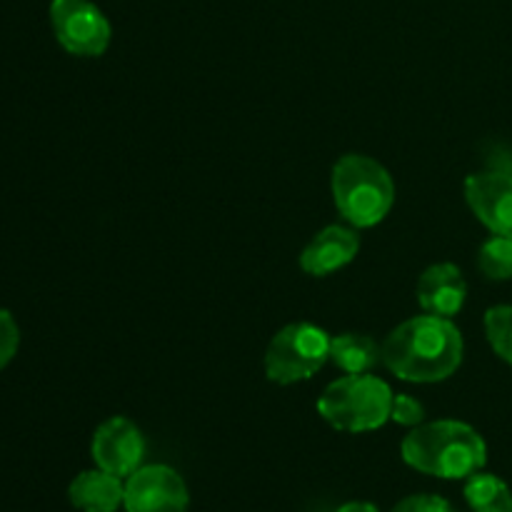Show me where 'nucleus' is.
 <instances>
[{"label": "nucleus", "mask_w": 512, "mask_h": 512, "mask_svg": "<svg viewBox=\"0 0 512 512\" xmlns=\"http://www.w3.org/2000/svg\"><path fill=\"white\" fill-rule=\"evenodd\" d=\"M393 390L375 375H345L325 388L318 413L328 425L343 433H370L390 420Z\"/></svg>", "instance_id": "nucleus-4"}, {"label": "nucleus", "mask_w": 512, "mask_h": 512, "mask_svg": "<svg viewBox=\"0 0 512 512\" xmlns=\"http://www.w3.org/2000/svg\"><path fill=\"white\" fill-rule=\"evenodd\" d=\"M390 420L398 425H405V428H418L425 420L423 403H418L410 395H395L393 408H390Z\"/></svg>", "instance_id": "nucleus-18"}, {"label": "nucleus", "mask_w": 512, "mask_h": 512, "mask_svg": "<svg viewBox=\"0 0 512 512\" xmlns=\"http://www.w3.org/2000/svg\"><path fill=\"white\" fill-rule=\"evenodd\" d=\"M335 512H380L373 503H363V500H353V503L340 505Z\"/></svg>", "instance_id": "nucleus-20"}, {"label": "nucleus", "mask_w": 512, "mask_h": 512, "mask_svg": "<svg viewBox=\"0 0 512 512\" xmlns=\"http://www.w3.org/2000/svg\"><path fill=\"white\" fill-rule=\"evenodd\" d=\"M393 512H455L450 508V503L440 495L420 493V495H408V498L400 500L395 505Z\"/></svg>", "instance_id": "nucleus-19"}, {"label": "nucleus", "mask_w": 512, "mask_h": 512, "mask_svg": "<svg viewBox=\"0 0 512 512\" xmlns=\"http://www.w3.org/2000/svg\"><path fill=\"white\" fill-rule=\"evenodd\" d=\"M358 250L360 238L353 228L328 225L305 245L303 255H300V268L313 278H325V275L353 263Z\"/></svg>", "instance_id": "nucleus-10"}, {"label": "nucleus", "mask_w": 512, "mask_h": 512, "mask_svg": "<svg viewBox=\"0 0 512 512\" xmlns=\"http://www.w3.org/2000/svg\"><path fill=\"white\" fill-rule=\"evenodd\" d=\"M330 360L345 375H365L378 365L380 345L370 335L343 333L330 338Z\"/></svg>", "instance_id": "nucleus-13"}, {"label": "nucleus", "mask_w": 512, "mask_h": 512, "mask_svg": "<svg viewBox=\"0 0 512 512\" xmlns=\"http://www.w3.org/2000/svg\"><path fill=\"white\" fill-rule=\"evenodd\" d=\"M465 200L475 218L495 235L512 238V175L485 170L465 180Z\"/></svg>", "instance_id": "nucleus-9"}, {"label": "nucleus", "mask_w": 512, "mask_h": 512, "mask_svg": "<svg viewBox=\"0 0 512 512\" xmlns=\"http://www.w3.org/2000/svg\"><path fill=\"white\" fill-rule=\"evenodd\" d=\"M68 498L80 512H118L125 500V483L100 468L85 470L70 483Z\"/></svg>", "instance_id": "nucleus-12"}, {"label": "nucleus", "mask_w": 512, "mask_h": 512, "mask_svg": "<svg viewBox=\"0 0 512 512\" xmlns=\"http://www.w3.org/2000/svg\"><path fill=\"white\" fill-rule=\"evenodd\" d=\"M485 335L495 355L512 365V305H495L485 313Z\"/></svg>", "instance_id": "nucleus-16"}, {"label": "nucleus", "mask_w": 512, "mask_h": 512, "mask_svg": "<svg viewBox=\"0 0 512 512\" xmlns=\"http://www.w3.org/2000/svg\"><path fill=\"white\" fill-rule=\"evenodd\" d=\"M405 463L418 473L443 480H468L488 463L483 435L460 420L420 423L400 445Z\"/></svg>", "instance_id": "nucleus-2"}, {"label": "nucleus", "mask_w": 512, "mask_h": 512, "mask_svg": "<svg viewBox=\"0 0 512 512\" xmlns=\"http://www.w3.org/2000/svg\"><path fill=\"white\" fill-rule=\"evenodd\" d=\"M20 348V328L10 310L0 308V370L8 368Z\"/></svg>", "instance_id": "nucleus-17"}, {"label": "nucleus", "mask_w": 512, "mask_h": 512, "mask_svg": "<svg viewBox=\"0 0 512 512\" xmlns=\"http://www.w3.org/2000/svg\"><path fill=\"white\" fill-rule=\"evenodd\" d=\"M50 25L58 43L70 55L98 58L108 50L110 30L108 18L90 0H53L50 3Z\"/></svg>", "instance_id": "nucleus-6"}, {"label": "nucleus", "mask_w": 512, "mask_h": 512, "mask_svg": "<svg viewBox=\"0 0 512 512\" xmlns=\"http://www.w3.org/2000/svg\"><path fill=\"white\" fill-rule=\"evenodd\" d=\"M463 335L450 318L418 315L390 330L380 345L385 368L408 383H440L463 363Z\"/></svg>", "instance_id": "nucleus-1"}, {"label": "nucleus", "mask_w": 512, "mask_h": 512, "mask_svg": "<svg viewBox=\"0 0 512 512\" xmlns=\"http://www.w3.org/2000/svg\"><path fill=\"white\" fill-rule=\"evenodd\" d=\"M478 268L490 280L512 278V238L510 235H493L478 250Z\"/></svg>", "instance_id": "nucleus-15"}, {"label": "nucleus", "mask_w": 512, "mask_h": 512, "mask_svg": "<svg viewBox=\"0 0 512 512\" xmlns=\"http://www.w3.org/2000/svg\"><path fill=\"white\" fill-rule=\"evenodd\" d=\"M330 360V335L313 323H290L265 350V375L278 385L310 380Z\"/></svg>", "instance_id": "nucleus-5"}, {"label": "nucleus", "mask_w": 512, "mask_h": 512, "mask_svg": "<svg viewBox=\"0 0 512 512\" xmlns=\"http://www.w3.org/2000/svg\"><path fill=\"white\" fill-rule=\"evenodd\" d=\"M90 455H93V463L105 473L130 478L143 463V433L133 420L115 415L98 425V430L93 433V443H90Z\"/></svg>", "instance_id": "nucleus-8"}, {"label": "nucleus", "mask_w": 512, "mask_h": 512, "mask_svg": "<svg viewBox=\"0 0 512 512\" xmlns=\"http://www.w3.org/2000/svg\"><path fill=\"white\" fill-rule=\"evenodd\" d=\"M465 500L473 512H512V490L493 473H475L465 483Z\"/></svg>", "instance_id": "nucleus-14"}, {"label": "nucleus", "mask_w": 512, "mask_h": 512, "mask_svg": "<svg viewBox=\"0 0 512 512\" xmlns=\"http://www.w3.org/2000/svg\"><path fill=\"white\" fill-rule=\"evenodd\" d=\"M468 298V283L463 270L453 263H435L420 275L418 303L425 313L438 318H453L463 310Z\"/></svg>", "instance_id": "nucleus-11"}, {"label": "nucleus", "mask_w": 512, "mask_h": 512, "mask_svg": "<svg viewBox=\"0 0 512 512\" xmlns=\"http://www.w3.org/2000/svg\"><path fill=\"white\" fill-rule=\"evenodd\" d=\"M188 485L168 465H140L125 480V512H188Z\"/></svg>", "instance_id": "nucleus-7"}, {"label": "nucleus", "mask_w": 512, "mask_h": 512, "mask_svg": "<svg viewBox=\"0 0 512 512\" xmlns=\"http://www.w3.org/2000/svg\"><path fill=\"white\" fill-rule=\"evenodd\" d=\"M333 200L353 228H373L395 203V183L370 155L350 153L333 168Z\"/></svg>", "instance_id": "nucleus-3"}]
</instances>
